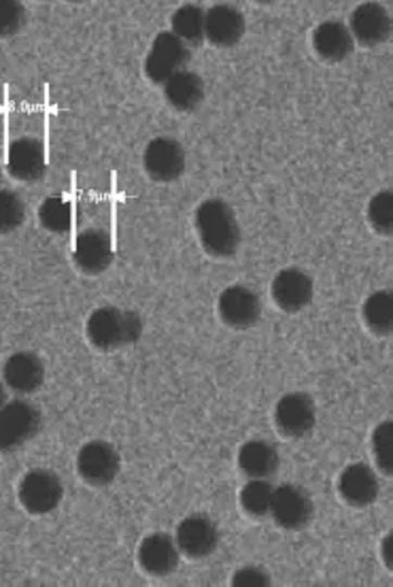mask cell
<instances>
[{
  "mask_svg": "<svg viewBox=\"0 0 393 587\" xmlns=\"http://www.w3.org/2000/svg\"><path fill=\"white\" fill-rule=\"evenodd\" d=\"M313 513V500L304 489L297 486H279L272 491L268 515H272L277 526H281L283 530H304L310 524Z\"/></svg>",
  "mask_w": 393,
  "mask_h": 587,
  "instance_id": "cell-7",
  "label": "cell"
},
{
  "mask_svg": "<svg viewBox=\"0 0 393 587\" xmlns=\"http://www.w3.org/2000/svg\"><path fill=\"white\" fill-rule=\"evenodd\" d=\"M379 479L368 464H348L339 477V494L348 507L364 509L379 498Z\"/></svg>",
  "mask_w": 393,
  "mask_h": 587,
  "instance_id": "cell-18",
  "label": "cell"
},
{
  "mask_svg": "<svg viewBox=\"0 0 393 587\" xmlns=\"http://www.w3.org/2000/svg\"><path fill=\"white\" fill-rule=\"evenodd\" d=\"M245 35V15L230 7L217 4L204 11V39L215 48H232Z\"/></svg>",
  "mask_w": 393,
  "mask_h": 587,
  "instance_id": "cell-14",
  "label": "cell"
},
{
  "mask_svg": "<svg viewBox=\"0 0 393 587\" xmlns=\"http://www.w3.org/2000/svg\"><path fill=\"white\" fill-rule=\"evenodd\" d=\"M149 177L157 184L177 182L186 171V149L170 137H157L149 143L143 155Z\"/></svg>",
  "mask_w": 393,
  "mask_h": 587,
  "instance_id": "cell-9",
  "label": "cell"
},
{
  "mask_svg": "<svg viewBox=\"0 0 393 587\" xmlns=\"http://www.w3.org/2000/svg\"><path fill=\"white\" fill-rule=\"evenodd\" d=\"M2 382L17 396L35 394L46 382V366L33 351H17L2 366Z\"/></svg>",
  "mask_w": 393,
  "mask_h": 587,
  "instance_id": "cell-13",
  "label": "cell"
},
{
  "mask_svg": "<svg viewBox=\"0 0 393 587\" xmlns=\"http://www.w3.org/2000/svg\"><path fill=\"white\" fill-rule=\"evenodd\" d=\"M119 453L106 440H90L79 449L77 455V473L84 484L92 488H106L119 475Z\"/></svg>",
  "mask_w": 393,
  "mask_h": 587,
  "instance_id": "cell-4",
  "label": "cell"
},
{
  "mask_svg": "<svg viewBox=\"0 0 393 587\" xmlns=\"http://www.w3.org/2000/svg\"><path fill=\"white\" fill-rule=\"evenodd\" d=\"M62 496H64V488H62L60 477L46 469L26 473L17 488L20 504L30 515H48L51 511H55L58 504L62 502Z\"/></svg>",
  "mask_w": 393,
  "mask_h": 587,
  "instance_id": "cell-5",
  "label": "cell"
},
{
  "mask_svg": "<svg viewBox=\"0 0 393 587\" xmlns=\"http://www.w3.org/2000/svg\"><path fill=\"white\" fill-rule=\"evenodd\" d=\"M372 455L383 475L393 473V424L383 422L372 433Z\"/></svg>",
  "mask_w": 393,
  "mask_h": 587,
  "instance_id": "cell-29",
  "label": "cell"
},
{
  "mask_svg": "<svg viewBox=\"0 0 393 587\" xmlns=\"http://www.w3.org/2000/svg\"><path fill=\"white\" fill-rule=\"evenodd\" d=\"M381 558H383L385 569L393 571V533L383 538V542H381Z\"/></svg>",
  "mask_w": 393,
  "mask_h": 587,
  "instance_id": "cell-32",
  "label": "cell"
},
{
  "mask_svg": "<svg viewBox=\"0 0 393 587\" xmlns=\"http://www.w3.org/2000/svg\"><path fill=\"white\" fill-rule=\"evenodd\" d=\"M368 222L375 233L390 237L393 233V195L383 190L368 202Z\"/></svg>",
  "mask_w": 393,
  "mask_h": 587,
  "instance_id": "cell-27",
  "label": "cell"
},
{
  "mask_svg": "<svg viewBox=\"0 0 393 587\" xmlns=\"http://www.w3.org/2000/svg\"><path fill=\"white\" fill-rule=\"evenodd\" d=\"M234 587H264L270 586V575L262 566H245L234 573L232 577Z\"/></svg>",
  "mask_w": 393,
  "mask_h": 587,
  "instance_id": "cell-31",
  "label": "cell"
},
{
  "mask_svg": "<svg viewBox=\"0 0 393 587\" xmlns=\"http://www.w3.org/2000/svg\"><path fill=\"white\" fill-rule=\"evenodd\" d=\"M175 542L183 555L190 560H202L211 555L219 545V528L208 515H190L186 517L179 528Z\"/></svg>",
  "mask_w": 393,
  "mask_h": 587,
  "instance_id": "cell-12",
  "label": "cell"
},
{
  "mask_svg": "<svg viewBox=\"0 0 393 587\" xmlns=\"http://www.w3.org/2000/svg\"><path fill=\"white\" fill-rule=\"evenodd\" d=\"M26 24V9L13 0H0V39L15 37Z\"/></svg>",
  "mask_w": 393,
  "mask_h": 587,
  "instance_id": "cell-30",
  "label": "cell"
},
{
  "mask_svg": "<svg viewBox=\"0 0 393 587\" xmlns=\"http://www.w3.org/2000/svg\"><path fill=\"white\" fill-rule=\"evenodd\" d=\"M46 149L41 141L24 137L13 141L7 153V171L13 179L33 184L46 175Z\"/></svg>",
  "mask_w": 393,
  "mask_h": 587,
  "instance_id": "cell-16",
  "label": "cell"
},
{
  "mask_svg": "<svg viewBox=\"0 0 393 587\" xmlns=\"http://www.w3.org/2000/svg\"><path fill=\"white\" fill-rule=\"evenodd\" d=\"M362 315H364V322H366V326H368V330H370L372 335H379V337L392 335V294L388 292V290L370 294V296L366 298V302H364Z\"/></svg>",
  "mask_w": 393,
  "mask_h": 587,
  "instance_id": "cell-23",
  "label": "cell"
},
{
  "mask_svg": "<svg viewBox=\"0 0 393 587\" xmlns=\"http://www.w3.org/2000/svg\"><path fill=\"white\" fill-rule=\"evenodd\" d=\"M75 266L84 275H100L113 262V245L106 233L102 230H86L77 237L73 251Z\"/></svg>",
  "mask_w": 393,
  "mask_h": 587,
  "instance_id": "cell-19",
  "label": "cell"
},
{
  "mask_svg": "<svg viewBox=\"0 0 393 587\" xmlns=\"http://www.w3.org/2000/svg\"><path fill=\"white\" fill-rule=\"evenodd\" d=\"M41 430V411L28 400H11L0 409V453L24 447Z\"/></svg>",
  "mask_w": 393,
  "mask_h": 587,
  "instance_id": "cell-3",
  "label": "cell"
},
{
  "mask_svg": "<svg viewBox=\"0 0 393 587\" xmlns=\"http://www.w3.org/2000/svg\"><path fill=\"white\" fill-rule=\"evenodd\" d=\"M279 464L277 449L266 440H249L239 451V469L249 479H270Z\"/></svg>",
  "mask_w": 393,
  "mask_h": 587,
  "instance_id": "cell-21",
  "label": "cell"
},
{
  "mask_svg": "<svg viewBox=\"0 0 393 587\" xmlns=\"http://www.w3.org/2000/svg\"><path fill=\"white\" fill-rule=\"evenodd\" d=\"M173 35L183 46H200L204 39V9L196 4L179 7L173 15Z\"/></svg>",
  "mask_w": 393,
  "mask_h": 587,
  "instance_id": "cell-24",
  "label": "cell"
},
{
  "mask_svg": "<svg viewBox=\"0 0 393 587\" xmlns=\"http://www.w3.org/2000/svg\"><path fill=\"white\" fill-rule=\"evenodd\" d=\"M217 313L226 326L234 330H246L259 322L262 300L245 286H230L217 300Z\"/></svg>",
  "mask_w": 393,
  "mask_h": 587,
  "instance_id": "cell-10",
  "label": "cell"
},
{
  "mask_svg": "<svg viewBox=\"0 0 393 587\" xmlns=\"http://www.w3.org/2000/svg\"><path fill=\"white\" fill-rule=\"evenodd\" d=\"M26 220V204L11 190H0V235L15 233Z\"/></svg>",
  "mask_w": 393,
  "mask_h": 587,
  "instance_id": "cell-28",
  "label": "cell"
},
{
  "mask_svg": "<svg viewBox=\"0 0 393 587\" xmlns=\"http://www.w3.org/2000/svg\"><path fill=\"white\" fill-rule=\"evenodd\" d=\"M272 300L286 313H300L313 300V279L300 268H283L270 286Z\"/></svg>",
  "mask_w": 393,
  "mask_h": 587,
  "instance_id": "cell-17",
  "label": "cell"
},
{
  "mask_svg": "<svg viewBox=\"0 0 393 587\" xmlns=\"http://www.w3.org/2000/svg\"><path fill=\"white\" fill-rule=\"evenodd\" d=\"M164 98L177 111H194L204 98V82L192 71H179L164 84Z\"/></svg>",
  "mask_w": 393,
  "mask_h": 587,
  "instance_id": "cell-22",
  "label": "cell"
},
{
  "mask_svg": "<svg viewBox=\"0 0 393 587\" xmlns=\"http://www.w3.org/2000/svg\"><path fill=\"white\" fill-rule=\"evenodd\" d=\"M198 239L213 258H232L241 245V228L234 211L219 198H208L196 209Z\"/></svg>",
  "mask_w": 393,
  "mask_h": 587,
  "instance_id": "cell-1",
  "label": "cell"
},
{
  "mask_svg": "<svg viewBox=\"0 0 393 587\" xmlns=\"http://www.w3.org/2000/svg\"><path fill=\"white\" fill-rule=\"evenodd\" d=\"M348 33L364 48L383 46L392 35V17L383 4L364 2L351 13Z\"/></svg>",
  "mask_w": 393,
  "mask_h": 587,
  "instance_id": "cell-11",
  "label": "cell"
},
{
  "mask_svg": "<svg viewBox=\"0 0 393 587\" xmlns=\"http://www.w3.org/2000/svg\"><path fill=\"white\" fill-rule=\"evenodd\" d=\"M179 547L175 538L164 533H153L139 545V566L149 577H168L179 566Z\"/></svg>",
  "mask_w": 393,
  "mask_h": 587,
  "instance_id": "cell-15",
  "label": "cell"
},
{
  "mask_svg": "<svg viewBox=\"0 0 393 587\" xmlns=\"http://www.w3.org/2000/svg\"><path fill=\"white\" fill-rule=\"evenodd\" d=\"M315 402L308 394H286L275 407V426L288 439H302L315 426Z\"/></svg>",
  "mask_w": 393,
  "mask_h": 587,
  "instance_id": "cell-8",
  "label": "cell"
},
{
  "mask_svg": "<svg viewBox=\"0 0 393 587\" xmlns=\"http://www.w3.org/2000/svg\"><path fill=\"white\" fill-rule=\"evenodd\" d=\"M7 404V390H4V386L0 384V409Z\"/></svg>",
  "mask_w": 393,
  "mask_h": 587,
  "instance_id": "cell-33",
  "label": "cell"
},
{
  "mask_svg": "<svg viewBox=\"0 0 393 587\" xmlns=\"http://www.w3.org/2000/svg\"><path fill=\"white\" fill-rule=\"evenodd\" d=\"M143 322L137 313L117 307H100L86 324V335L100 351H115L141 339Z\"/></svg>",
  "mask_w": 393,
  "mask_h": 587,
  "instance_id": "cell-2",
  "label": "cell"
},
{
  "mask_svg": "<svg viewBox=\"0 0 393 587\" xmlns=\"http://www.w3.org/2000/svg\"><path fill=\"white\" fill-rule=\"evenodd\" d=\"M39 220L46 230H50L53 235H64L71 228L73 220L71 204L62 196H50L39 207Z\"/></svg>",
  "mask_w": 393,
  "mask_h": 587,
  "instance_id": "cell-26",
  "label": "cell"
},
{
  "mask_svg": "<svg viewBox=\"0 0 393 587\" xmlns=\"http://www.w3.org/2000/svg\"><path fill=\"white\" fill-rule=\"evenodd\" d=\"M190 58V49L173 33H160L145 58V75L151 84L164 86L173 75L183 71Z\"/></svg>",
  "mask_w": 393,
  "mask_h": 587,
  "instance_id": "cell-6",
  "label": "cell"
},
{
  "mask_svg": "<svg viewBox=\"0 0 393 587\" xmlns=\"http://www.w3.org/2000/svg\"><path fill=\"white\" fill-rule=\"evenodd\" d=\"M275 488L266 479H251L245 488L241 489V507L249 517L262 520L270 513Z\"/></svg>",
  "mask_w": 393,
  "mask_h": 587,
  "instance_id": "cell-25",
  "label": "cell"
},
{
  "mask_svg": "<svg viewBox=\"0 0 393 587\" xmlns=\"http://www.w3.org/2000/svg\"><path fill=\"white\" fill-rule=\"evenodd\" d=\"M353 37L343 22L328 20L313 33V48L324 62H343L353 51Z\"/></svg>",
  "mask_w": 393,
  "mask_h": 587,
  "instance_id": "cell-20",
  "label": "cell"
}]
</instances>
